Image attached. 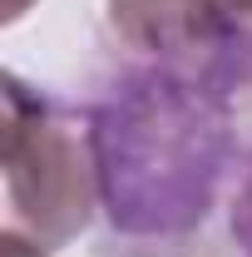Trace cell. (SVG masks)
Instances as JSON below:
<instances>
[{
  "instance_id": "obj_5",
  "label": "cell",
  "mask_w": 252,
  "mask_h": 257,
  "mask_svg": "<svg viewBox=\"0 0 252 257\" xmlns=\"http://www.w3.org/2000/svg\"><path fill=\"white\" fill-rule=\"evenodd\" d=\"M0 257H50L40 242H30L25 232H15V227H5L0 232Z\"/></svg>"
},
{
  "instance_id": "obj_3",
  "label": "cell",
  "mask_w": 252,
  "mask_h": 257,
  "mask_svg": "<svg viewBox=\"0 0 252 257\" xmlns=\"http://www.w3.org/2000/svg\"><path fill=\"white\" fill-rule=\"evenodd\" d=\"M104 20L124 60L163 64L222 94L252 84L247 0H104Z\"/></svg>"
},
{
  "instance_id": "obj_6",
  "label": "cell",
  "mask_w": 252,
  "mask_h": 257,
  "mask_svg": "<svg viewBox=\"0 0 252 257\" xmlns=\"http://www.w3.org/2000/svg\"><path fill=\"white\" fill-rule=\"evenodd\" d=\"M30 5H35V0H5V25L25 20V15H30Z\"/></svg>"
},
{
  "instance_id": "obj_1",
  "label": "cell",
  "mask_w": 252,
  "mask_h": 257,
  "mask_svg": "<svg viewBox=\"0 0 252 257\" xmlns=\"http://www.w3.org/2000/svg\"><path fill=\"white\" fill-rule=\"evenodd\" d=\"M99 213L124 242H178L208 223L237 173L232 94L163 64L124 60L84 99Z\"/></svg>"
},
{
  "instance_id": "obj_4",
  "label": "cell",
  "mask_w": 252,
  "mask_h": 257,
  "mask_svg": "<svg viewBox=\"0 0 252 257\" xmlns=\"http://www.w3.org/2000/svg\"><path fill=\"white\" fill-rule=\"evenodd\" d=\"M227 232H232L237 252L252 257V154L242 159V168L232 173V193H227Z\"/></svg>"
},
{
  "instance_id": "obj_7",
  "label": "cell",
  "mask_w": 252,
  "mask_h": 257,
  "mask_svg": "<svg viewBox=\"0 0 252 257\" xmlns=\"http://www.w3.org/2000/svg\"><path fill=\"white\" fill-rule=\"evenodd\" d=\"M247 25H252V0H247Z\"/></svg>"
},
{
  "instance_id": "obj_2",
  "label": "cell",
  "mask_w": 252,
  "mask_h": 257,
  "mask_svg": "<svg viewBox=\"0 0 252 257\" xmlns=\"http://www.w3.org/2000/svg\"><path fill=\"white\" fill-rule=\"evenodd\" d=\"M5 208L10 227L45 252L69 247L99 213V168L84 104H64L20 74H5Z\"/></svg>"
}]
</instances>
